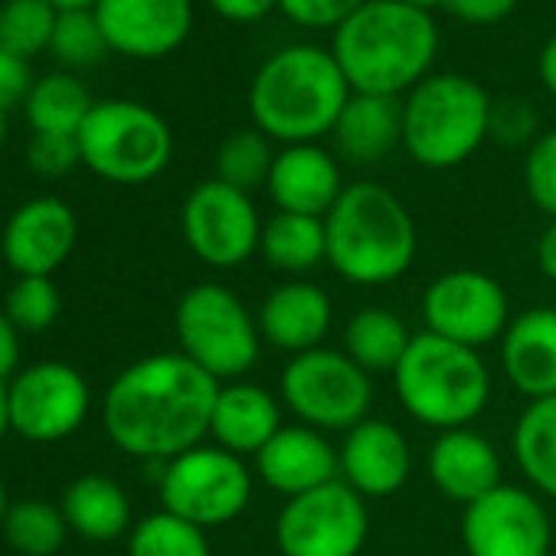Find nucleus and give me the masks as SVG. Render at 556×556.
Masks as SVG:
<instances>
[{"instance_id": "37998d69", "label": "nucleus", "mask_w": 556, "mask_h": 556, "mask_svg": "<svg viewBox=\"0 0 556 556\" xmlns=\"http://www.w3.org/2000/svg\"><path fill=\"white\" fill-rule=\"evenodd\" d=\"M210 8L229 24H258L278 8V0H210Z\"/></svg>"}, {"instance_id": "473e14b6", "label": "nucleus", "mask_w": 556, "mask_h": 556, "mask_svg": "<svg viewBox=\"0 0 556 556\" xmlns=\"http://www.w3.org/2000/svg\"><path fill=\"white\" fill-rule=\"evenodd\" d=\"M56 17L60 11L50 0H4L0 4V47L24 60L50 53Z\"/></svg>"}, {"instance_id": "ddd939ff", "label": "nucleus", "mask_w": 556, "mask_h": 556, "mask_svg": "<svg viewBox=\"0 0 556 556\" xmlns=\"http://www.w3.org/2000/svg\"><path fill=\"white\" fill-rule=\"evenodd\" d=\"M556 527L536 491L497 484L462 510L465 556H549Z\"/></svg>"}, {"instance_id": "412c9836", "label": "nucleus", "mask_w": 556, "mask_h": 556, "mask_svg": "<svg viewBox=\"0 0 556 556\" xmlns=\"http://www.w3.org/2000/svg\"><path fill=\"white\" fill-rule=\"evenodd\" d=\"M344 177L338 157L315 144H286L275 151V164L268 174V197L278 213H302L325 219L331 206L344 193Z\"/></svg>"}, {"instance_id": "de8ad7c7", "label": "nucleus", "mask_w": 556, "mask_h": 556, "mask_svg": "<svg viewBox=\"0 0 556 556\" xmlns=\"http://www.w3.org/2000/svg\"><path fill=\"white\" fill-rule=\"evenodd\" d=\"M11 432V403H8V383L0 380V439Z\"/></svg>"}, {"instance_id": "a18cd8bd", "label": "nucleus", "mask_w": 556, "mask_h": 556, "mask_svg": "<svg viewBox=\"0 0 556 556\" xmlns=\"http://www.w3.org/2000/svg\"><path fill=\"white\" fill-rule=\"evenodd\" d=\"M536 268L546 282L556 286V219L546 223V229L536 239Z\"/></svg>"}, {"instance_id": "49530a36", "label": "nucleus", "mask_w": 556, "mask_h": 556, "mask_svg": "<svg viewBox=\"0 0 556 556\" xmlns=\"http://www.w3.org/2000/svg\"><path fill=\"white\" fill-rule=\"evenodd\" d=\"M536 73H540V83L543 89L556 99V37H549L540 50V60H536Z\"/></svg>"}, {"instance_id": "a211bd4d", "label": "nucleus", "mask_w": 556, "mask_h": 556, "mask_svg": "<svg viewBox=\"0 0 556 556\" xmlns=\"http://www.w3.org/2000/svg\"><path fill=\"white\" fill-rule=\"evenodd\" d=\"M341 481L364 501L390 497L406 488L413 475V448L403 429L390 419H364L341 442Z\"/></svg>"}, {"instance_id": "7ed1b4c3", "label": "nucleus", "mask_w": 556, "mask_h": 556, "mask_svg": "<svg viewBox=\"0 0 556 556\" xmlns=\"http://www.w3.org/2000/svg\"><path fill=\"white\" fill-rule=\"evenodd\" d=\"M351 86L331 50L308 43L271 53L249 86V115L255 128L278 144H315L331 135Z\"/></svg>"}, {"instance_id": "6e6552de", "label": "nucleus", "mask_w": 556, "mask_h": 556, "mask_svg": "<svg viewBox=\"0 0 556 556\" xmlns=\"http://www.w3.org/2000/svg\"><path fill=\"white\" fill-rule=\"evenodd\" d=\"M76 138L83 167L122 187H138L161 177L174 157L170 125L154 109L131 99L96 102Z\"/></svg>"}, {"instance_id": "bb28decb", "label": "nucleus", "mask_w": 556, "mask_h": 556, "mask_svg": "<svg viewBox=\"0 0 556 556\" xmlns=\"http://www.w3.org/2000/svg\"><path fill=\"white\" fill-rule=\"evenodd\" d=\"M413 344V334L406 321L383 305H367L351 315L344 328V354L370 377L396 374L400 361L406 357Z\"/></svg>"}, {"instance_id": "f8f14e48", "label": "nucleus", "mask_w": 556, "mask_h": 556, "mask_svg": "<svg viewBox=\"0 0 556 556\" xmlns=\"http://www.w3.org/2000/svg\"><path fill=\"white\" fill-rule=\"evenodd\" d=\"M510 302L494 275L478 268H452L432 278L422 295L426 331L452 344L481 351L504 338Z\"/></svg>"}, {"instance_id": "7c9ffc66", "label": "nucleus", "mask_w": 556, "mask_h": 556, "mask_svg": "<svg viewBox=\"0 0 556 556\" xmlns=\"http://www.w3.org/2000/svg\"><path fill=\"white\" fill-rule=\"evenodd\" d=\"M0 533H4L8 546L17 549L21 556H56L73 530H70L60 504H47L40 497H24V501L11 504Z\"/></svg>"}, {"instance_id": "5701e85b", "label": "nucleus", "mask_w": 556, "mask_h": 556, "mask_svg": "<svg viewBox=\"0 0 556 556\" xmlns=\"http://www.w3.org/2000/svg\"><path fill=\"white\" fill-rule=\"evenodd\" d=\"M501 367L527 403L556 396V308L540 305L510 318L501 338Z\"/></svg>"}, {"instance_id": "4468645a", "label": "nucleus", "mask_w": 556, "mask_h": 556, "mask_svg": "<svg viewBox=\"0 0 556 556\" xmlns=\"http://www.w3.org/2000/svg\"><path fill=\"white\" fill-rule=\"evenodd\" d=\"M262 219L249 193L210 177L197 184L180 210L190 252L213 268H236L258 252Z\"/></svg>"}, {"instance_id": "603ef678", "label": "nucleus", "mask_w": 556, "mask_h": 556, "mask_svg": "<svg viewBox=\"0 0 556 556\" xmlns=\"http://www.w3.org/2000/svg\"><path fill=\"white\" fill-rule=\"evenodd\" d=\"M8 138V115H0V144H4Z\"/></svg>"}, {"instance_id": "20e7f679", "label": "nucleus", "mask_w": 556, "mask_h": 556, "mask_svg": "<svg viewBox=\"0 0 556 556\" xmlns=\"http://www.w3.org/2000/svg\"><path fill=\"white\" fill-rule=\"evenodd\" d=\"M328 265L351 286L377 289L403 278L419 252V232L406 203L383 184H348L325 216Z\"/></svg>"}, {"instance_id": "09e8293b", "label": "nucleus", "mask_w": 556, "mask_h": 556, "mask_svg": "<svg viewBox=\"0 0 556 556\" xmlns=\"http://www.w3.org/2000/svg\"><path fill=\"white\" fill-rule=\"evenodd\" d=\"M56 11H92L96 0H50Z\"/></svg>"}, {"instance_id": "dca6fc26", "label": "nucleus", "mask_w": 556, "mask_h": 556, "mask_svg": "<svg viewBox=\"0 0 556 556\" xmlns=\"http://www.w3.org/2000/svg\"><path fill=\"white\" fill-rule=\"evenodd\" d=\"M109 53L128 60H164L193 30L190 0H96L92 8Z\"/></svg>"}, {"instance_id": "9b49d317", "label": "nucleus", "mask_w": 556, "mask_h": 556, "mask_svg": "<svg viewBox=\"0 0 556 556\" xmlns=\"http://www.w3.org/2000/svg\"><path fill=\"white\" fill-rule=\"evenodd\" d=\"M367 536L370 507L341 478L289 497L275 517V546L282 556H361Z\"/></svg>"}, {"instance_id": "a878e982", "label": "nucleus", "mask_w": 556, "mask_h": 556, "mask_svg": "<svg viewBox=\"0 0 556 556\" xmlns=\"http://www.w3.org/2000/svg\"><path fill=\"white\" fill-rule=\"evenodd\" d=\"M63 517L83 540L109 543L131 533V501L125 488L105 475H79L63 491Z\"/></svg>"}, {"instance_id": "1a4fd4ad", "label": "nucleus", "mask_w": 556, "mask_h": 556, "mask_svg": "<svg viewBox=\"0 0 556 556\" xmlns=\"http://www.w3.org/2000/svg\"><path fill=\"white\" fill-rule=\"evenodd\" d=\"M278 400L302 422L318 432H351L370 419L374 377L364 374L344 351L318 348L289 357L278 377Z\"/></svg>"}, {"instance_id": "9d476101", "label": "nucleus", "mask_w": 556, "mask_h": 556, "mask_svg": "<svg viewBox=\"0 0 556 556\" xmlns=\"http://www.w3.org/2000/svg\"><path fill=\"white\" fill-rule=\"evenodd\" d=\"M157 494L161 510L200 530H213L245 514L252 501V471L245 458L203 442L161 465Z\"/></svg>"}, {"instance_id": "2eb2a0df", "label": "nucleus", "mask_w": 556, "mask_h": 556, "mask_svg": "<svg viewBox=\"0 0 556 556\" xmlns=\"http://www.w3.org/2000/svg\"><path fill=\"white\" fill-rule=\"evenodd\" d=\"M11 432L27 442H60L83 429L92 393L86 377L63 361H40L8 383Z\"/></svg>"}, {"instance_id": "2f4dec72", "label": "nucleus", "mask_w": 556, "mask_h": 556, "mask_svg": "<svg viewBox=\"0 0 556 556\" xmlns=\"http://www.w3.org/2000/svg\"><path fill=\"white\" fill-rule=\"evenodd\" d=\"M275 164V151L271 141L258 131V128H245V131H232L229 138L219 141L216 148V180L252 193L258 187L268 184Z\"/></svg>"}, {"instance_id": "c9c22d12", "label": "nucleus", "mask_w": 556, "mask_h": 556, "mask_svg": "<svg viewBox=\"0 0 556 556\" xmlns=\"http://www.w3.org/2000/svg\"><path fill=\"white\" fill-rule=\"evenodd\" d=\"M50 53L66 70H89L105 60L109 43L92 11H60Z\"/></svg>"}, {"instance_id": "f03ea898", "label": "nucleus", "mask_w": 556, "mask_h": 556, "mask_svg": "<svg viewBox=\"0 0 556 556\" xmlns=\"http://www.w3.org/2000/svg\"><path fill=\"white\" fill-rule=\"evenodd\" d=\"M331 53L361 96H409L439 56V27L429 11L400 0L367 4L334 30Z\"/></svg>"}, {"instance_id": "a19ab883", "label": "nucleus", "mask_w": 556, "mask_h": 556, "mask_svg": "<svg viewBox=\"0 0 556 556\" xmlns=\"http://www.w3.org/2000/svg\"><path fill=\"white\" fill-rule=\"evenodd\" d=\"M30 89H34L30 60L0 47V115H8L14 105L27 102Z\"/></svg>"}, {"instance_id": "f704fd0d", "label": "nucleus", "mask_w": 556, "mask_h": 556, "mask_svg": "<svg viewBox=\"0 0 556 556\" xmlns=\"http://www.w3.org/2000/svg\"><path fill=\"white\" fill-rule=\"evenodd\" d=\"M63 312L60 289L50 275H21L4 299V315L21 334H43Z\"/></svg>"}, {"instance_id": "aec40b11", "label": "nucleus", "mask_w": 556, "mask_h": 556, "mask_svg": "<svg viewBox=\"0 0 556 556\" xmlns=\"http://www.w3.org/2000/svg\"><path fill=\"white\" fill-rule=\"evenodd\" d=\"M255 321L268 348L299 357L325 348V338L334 325V302L321 286L292 278V282L275 286L265 295L255 312Z\"/></svg>"}, {"instance_id": "6ab92c4d", "label": "nucleus", "mask_w": 556, "mask_h": 556, "mask_svg": "<svg viewBox=\"0 0 556 556\" xmlns=\"http://www.w3.org/2000/svg\"><path fill=\"white\" fill-rule=\"evenodd\" d=\"M255 475L275 494L299 497L341 478V452L331 439L312 426L292 422L275 432V439L252 458Z\"/></svg>"}, {"instance_id": "f3484780", "label": "nucleus", "mask_w": 556, "mask_h": 556, "mask_svg": "<svg viewBox=\"0 0 556 556\" xmlns=\"http://www.w3.org/2000/svg\"><path fill=\"white\" fill-rule=\"evenodd\" d=\"M79 219L60 197H34L21 203L0 236V255L21 275H50L73 255Z\"/></svg>"}, {"instance_id": "4c0bfd02", "label": "nucleus", "mask_w": 556, "mask_h": 556, "mask_svg": "<svg viewBox=\"0 0 556 556\" xmlns=\"http://www.w3.org/2000/svg\"><path fill=\"white\" fill-rule=\"evenodd\" d=\"M27 164L37 177L56 180L83 167V151L76 135H34L27 144Z\"/></svg>"}, {"instance_id": "423d86ee", "label": "nucleus", "mask_w": 556, "mask_h": 556, "mask_svg": "<svg viewBox=\"0 0 556 556\" xmlns=\"http://www.w3.org/2000/svg\"><path fill=\"white\" fill-rule=\"evenodd\" d=\"M491 109V96L475 79L429 73L403 96V151L426 170H452L488 141Z\"/></svg>"}, {"instance_id": "ea45409f", "label": "nucleus", "mask_w": 556, "mask_h": 556, "mask_svg": "<svg viewBox=\"0 0 556 556\" xmlns=\"http://www.w3.org/2000/svg\"><path fill=\"white\" fill-rule=\"evenodd\" d=\"M488 138L507 144V148H530L540 135H536V112L527 102L507 99L501 105L491 109V131Z\"/></svg>"}, {"instance_id": "f257e3e1", "label": "nucleus", "mask_w": 556, "mask_h": 556, "mask_svg": "<svg viewBox=\"0 0 556 556\" xmlns=\"http://www.w3.org/2000/svg\"><path fill=\"white\" fill-rule=\"evenodd\" d=\"M219 387L180 351L141 357L105 390V435L125 455L164 465L210 439Z\"/></svg>"}, {"instance_id": "c03bdc74", "label": "nucleus", "mask_w": 556, "mask_h": 556, "mask_svg": "<svg viewBox=\"0 0 556 556\" xmlns=\"http://www.w3.org/2000/svg\"><path fill=\"white\" fill-rule=\"evenodd\" d=\"M21 370V331L0 308V380L11 383Z\"/></svg>"}, {"instance_id": "8fccbe9b", "label": "nucleus", "mask_w": 556, "mask_h": 556, "mask_svg": "<svg viewBox=\"0 0 556 556\" xmlns=\"http://www.w3.org/2000/svg\"><path fill=\"white\" fill-rule=\"evenodd\" d=\"M400 4H409V8H419V11H435V8H445L448 0H400Z\"/></svg>"}, {"instance_id": "cd10ccee", "label": "nucleus", "mask_w": 556, "mask_h": 556, "mask_svg": "<svg viewBox=\"0 0 556 556\" xmlns=\"http://www.w3.org/2000/svg\"><path fill=\"white\" fill-rule=\"evenodd\" d=\"M510 452L527 484L540 497L556 501V396L533 400L520 409L510 432Z\"/></svg>"}, {"instance_id": "0eeeda50", "label": "nucleus", "mask_w": 556, "mask_h": 556, "mask_svg": "<svg viewBox=\"0 0 556 556\" xmlns=\"http://www.w3.org/2000/svg\"><path fill=\"white\" fill-rule=\"evenodd\" d=\"M174 334L180 354L216 383L242 380L258 364L265 344L245 302L216 282H200L180 295L174 312Z\"/></svg>"}, {"instance_id": "b1692460", "label": "nucleus", "mask_w": 556, "mask_h": 556, "mask_svg": "<svg viewBox=\"0 0 556 556\" xmlns=\"http://www.w3.org/2000/svg\"><path fill=\"white\" fill-rule=\"evenodd\" d=\"M282 409V400L252 380L223 383L210 419V439L239 458H255L286 426Z\"/></svg>"}, {"instance_id": "72a5a7b5", "label": "nucleus", "mask_w": 556, "mask_h": 556, "mask_svg": "<svg viewBox=\"0 0 556 556\" xmlns=\"http://www.w3.org/2000/svg\"><path fill=\"white\" fill-rule=\"evenodd\" d=\"M128 556H213L206 530L157 510L141 517L128 533Z\"/></svg>"}, {"instance_id": "393cba45", "label": "nucleus", "mask_w": 556, "mask_h": 556, "mask_svg": "<svg viewBox=\"0 0 556 556\" xmlns=\"http://www.w3.org/2000/svg\"><path fill=\"white\" fill-rule=\"evenodd\" d=\"M331 135L351 164H377L403 148V99L354 92Z\"/></svg>"}, {"instance_id": "c85d7f7f", "label": "nucleus", "mask_w": 556, "mask_h": 556, "mask_svg": "<svg viewBox=\"0 0 556 556\" xmlns=\"http://www.w3.org/2000/svg\"><path fill=\"white\" fill-rule=\"evenodd\" d=\"M258 255L286 275H308L321 262H328V232L325 219L302 213H275L262 226Z\"/></svg>"}, {"instance_id": "3c124183", "label": "nucleus", "mask_w": 556, "mask_h": 556, "mask_svg": "<svg viewBox=\"0 0 556 556\" xmlns=\"http://www.w3.org/2000/svg\"><path fill=\"white\" fill-rule=\"evenodd\" d=\"M8 510H11V497H8V488L0 484V527H4V517H8Z\"/></svg>"}, {"instance_id": "4be33fe9", "label": "nucleus", "mask_w": 556, "mask_h": 556, "mask_svg": "<svg viewBox=\"0 0 556 556\" xmlns=\"http://www.w3.org/2000/svg\"><path fill=\"white\" fill-rule=\"evenodd\" d=\"M426 468L435 491L462 507L475 504L478 497L504 484L501 478L504 465L497 445L471 426L439 432L429 448Z\"/></svg>"}, {"instance_id": "e433bc0d", "label": "nucleus", "mask_w": 556, "mask_h": 556, "mask_svg": "<svg viewBox=\"0 0 556 556\" xmlns=\"http://www.w3.org/2000/svg\"><path fill=\"white\" fill-rule=\"evenodd\" d=\"M523 187L533 206L546 216L556 219V128L543 131L523 157Z\"/></svg>"}, {"instance_id": "c756f323", "label": "nucleus", "mask_w": 556, "mask_h": 556, "mask_svg": "<svg viewBox=\"0 0 556 556\" xmlns=\"http://www.w3.org/2000/svg\"><path fill=\"white\" fill-rule=\"evenodd\" d=\"M92 96L73 73H50L34 83L24 112L34 135H79L92 112Z\"/></svg>"}, {"instance_id": "58836bf2", "label": "nucleus", "mask_w": 556, "mask_h": 556, "mask_svg": "<svg viewBox=\"0 0 556 556\" xmlns=\"http://www.w3.org/2000/svg\"><path fill=\"white\" fill-rule=\"evenodd\" d=\"M364 4L367 0H278V11L305 30H338Z\"/></svg>"}, {"instance_id": "39448f33", "label": "nucleus", "mask_w": 556, "mask_h": 556, "mask_svg": "<svg viewBox=\"0 0 556 556\" xmlns=\"http://www.w3.org/2000/svg\"><path fill=\"white\" fill-rule=\"evenodd\" d=\"M393 383L403 409L435 432L471 426L491 403V370L481 351L429 331L413 334Z\"/></svg>"}, {"instance_id": "79ce46f5", "label": "nucleus", "mask_w": 556, "mask_h": 556, "mask_svg": "<svg viewBox=\"0 0 556 556\" xmlns=\"http://www.w3.org/2000/svg\"><path fill=\"white\" fill-rule=\"evenodd\" d=\"M520 0H448L445 11L468 27H494L517 11Z\"/></svg>"}]
</instances>
